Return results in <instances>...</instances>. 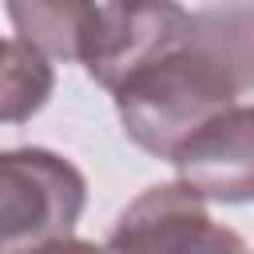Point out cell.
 Returning a JSON list of instances; mask_svg holds the SVG:
<instances>
[{"instance_id": "obj_1", "label": "cell", "mask_w": 254, "mask_h": 254, "mask_svg": "<svg viewBox=\"0 0 254 254\" xmlns=\"http://www.w3.org/2000/svg\"><path fill=\"white\" fill-rule=\"evenodd\" d=\"M246 91H254V4H222L194 8L187 36L111 95L127 139L155 159H175Z\"/></svg>"}, {"instance_id": "obj_2", "label": "cell", "mask_w": 254, "mask_h": 254, "mask_svg": "<svg viewBox=\"0 0 254 254\" xmlns=\"http://www.w3.org/2000/svg\"><path fill=\"white\" fill-rule=\"evenodd\" d=\"M87 206V179L44 147L0 151V254L67 238Z\"/></svg>"}, {"instance_id": "obj_3", "label": "cell", "mask_w": 254, "mask_h": 254, "mask_svg": "<svg viewBox=\"0 0 254 254\" xmlns=\"http://www.w3.org/2000/svg\"><path fill=\"white\" fill-rule=\"evenodd\" d=\"M175 171L187 190L202 202H254V107H226L198 127L179 151Z\"/></svg>"}, {"instance_id": "obj_4", "label": "cell", "mask_w": 254, "mask_h": 254, "mask_svg": "<svg viewBox=\"0 0 254 254\" xmlns=\"http://www.w3.org/2000/svg\"><path fill=\"white\" fill-rule=\"evenodd\" d=\"M202 222H210L206 202L183 183L147 187L115 218L107 246L115 254H175Z\"/></svg>"}, {"instance_id": "obj_5", "label": "cell", "mask_w": 254, "mask_h": 254, "mask_svg": "<svg viewBox=\"0 0 254 254\" xmlns=\"http://www.w3.org/2000/svg\"><path fill=\"white\" fill-rule=\"evenodd\" d=\"M52 87L56 71L40 48H32L20 36L0 40V123L32 119L52 99Z\"/></svg>"}, {"instance_id": "obj_6", "label": "cell", "mask_w": 254, "mask_h": 254, "mask_svg": "<svg viewBox=\"0 0 254 254\" xmlns=\"http://www.w3.org/2000/svg\"><path fill=\"white\" fill-rule=\"evenodd\" d=\"M175 254H250L246 238L230 226H218V222H202Z\"/></svg>"}, {"instance_id": "obj_7", "label": "cell", "mask_w": 254, "mask_h": 254, "mask_svg": "<svg viewBox=\"0 0 254 254\" xmlns=\"http://www.w3.org/2000/svg\"><path fill=\"white\" fill-rule=\"evenodd\" d=\"M24 254H115V250L67 234V238H52V242H44V246H32V250H24Z\"/></svg>"}]
</instances>
